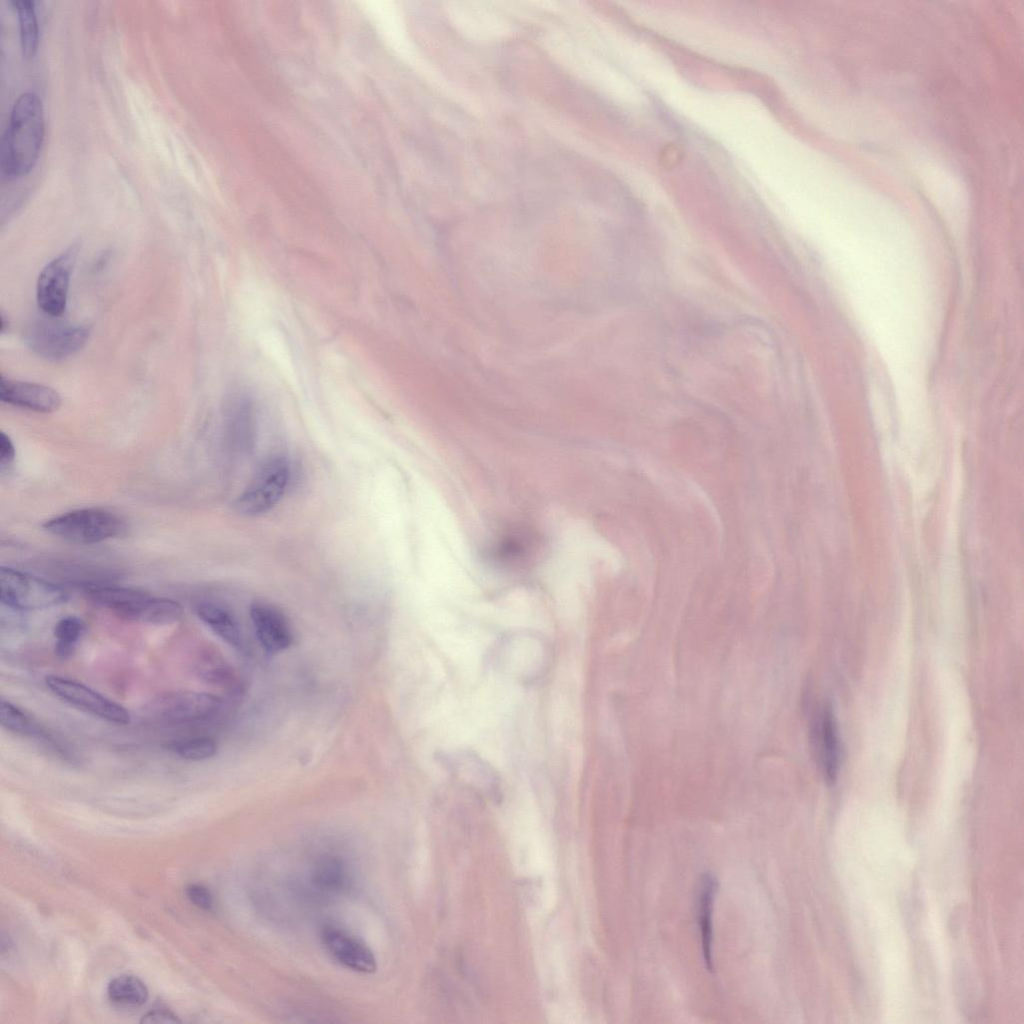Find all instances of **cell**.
Masks as SVG:
<instances>
[{"mask_svg":"<svg viewBox=\"0 0 1024 1024\" xmlns=\"http://www.w3.org/2000/svg\"><path fill=\"white\" fill-rule=\"evenodd\" d=\"M44 109L40 97L32 91L15 100L0 147L1 174L14 179L27 174L35 165L44 139Z\"/></svg>","mask_w":1024,"mask_h":1024,"instance_id":"obj_1","label":"cell"},{"mask_svg":"<svg viewBox=\"0 0 1024 1024\" xmlns=\"http://www.w3.org/2000/svg\"><path fill=\"white\" fill-rule=\"evenodd\" d=\"M553 660L552 642L532 631L505 633L492 643L485 658L492 671L526 686L541 682Z\"/></svg>","mask_w":1024,"mask_h":1024,"instance_id":"obj_2","label":"cell"},{"mask_svg":"<svg viewBox=\"0 0 1024 1024\" xmlns=\"http://www.w3.org/2000/svg\"><path fill=\"white\" fill-rule=\"evenodd\" d=\"M48 533L74 544H97L122 535L126 529L124 519L103 508L73 510L43 524Z\"/></svg>","mask_w":1024,"mask_h":1024,"instance_id":"obj_3","label":"cell"},{"mask_svg":"<svg viewBox=\"0 0 1024 1024\" xmlns=\"http://www.w3.org/2000/svg\"><path fill=\"white\" fill-rule=\"evenodd\" d=\"M291 467L284 456L264 461L250 482L233 503L234 510L245 517L263 515L281 500L289 485Z\"/></svg>","mask_w":1024,"mask_h":1024,"instance_id":"obj_4","label":"cell"},{"mask_svg":"<svg viewBox=\"0 0 1024 1024\" xmlns=\"http://www.w3.org/2000/svg\"><path fill=\"white\" fill-rule=\"evenodd\" d=\"M67 598V592L52 582L10 567L0 569V600L9 608L41 610L60 605Z\"/></svg>","mask_w":1024,"mask_h":1024,"instance_id":"obj_5","label":"cell"},{"mask_svg":"<svg viewBox=\"0 0 1024 1024\" xmlns=\"http://www.w3.org/2000/svg\"><path fill=\"white\" fill-rule=\"evenodd\" d=\"M220 699L198 691H172L158 695L143 709L148 720L168 725H181L205 720L220 707Z\"/></svg>","mask_w":1024,"mask_h":1024,"instance_id":"obj_6","label":"cell"},{"mask_svg":"<svg viewBox=\"0 0 1024 1024\" xmlns=\"http://www.w3.org/2000/svg\"><path fill=\"white\" fill-rule=\"evenodd\" d=\"M46 316L32 322L25 332V342L34 353L57 361L74 355L86 344L89 337L86 326Z\"/></svg>","mask_w":1024,"mask_h":1024,"instance_id":"obj_7","label":"cell"},{"mask_svg":"<svg viewBox=\"0 0 1024 1024\" xmlns=\"http://www.w3.org/2000/svg\"><path fill=\"white\" fill-rule=\"evenodd\" d=\"M44 681L57 698L93 717L115 725L130 723L124 706L82 682L60 675H47Z\"/></svg>","mask_w":1024,"mask_h":1024,"instance_id":"obj_8","label":"cell"},{"mask_svg":"<svg viewBox=\"0 0 1024 1024\" xmlns=\"http://www.w3.org/2000/svg\"><path fill=\"white\" fill-rule=\"evenodd\" d=\"M438 763L455 779L477 790L497 795L501 778L496 768L470 748H448L436 755Z\"/></svg>","mask_w":1024,"mask_h":1024,"instance_id":"obj_9","label":"cell"},{"mask_svg":"<svg viewBox=\"0 0 1024 1024\" xmlns=\"http://www.w3.org/2000/svg\"><path fill=\"white\" fill-rule=\"evenodd\" d=\"M76 249L70 248L51 260L40 272L36 297L38 306L48 316L59 317L65 310L70 275Z\"/></svg>","mask_w":1024,"mask_h":1024,"instance_id":"obj_10","label":"cell"},{"mask_svg":"<svg viewBox=\"0 0 1024 1024\" xmlns=\"http://www.w3.org/2000/svg\"><path fill=\"white\" fill-rule=\"evenodd\" d=\"M810 741L823 778L833 783L839 772L841 746L837 722L830 705H823L814 714L810 723Z\"/></svg>","mask_w":1024,"mask_h":1024,"instance_id":"obj_11","label":"cell"},{"mask_svg":"<svg viewBox=\"0 0 1024 1024\" xmlns=\"http://www.w3.org/2000/svg\"><path fill=\"white\" fill-rule=\"evenodd\" d=\"M256 636L268 654L287 649L292 643V632L286 616L277 607L254 602L249 610Z\"/></svg>","mask_w":1024,"mask_h":1024,"instance_id":"obj_12","label":"cell"},{"mask_svg":"<svg viewBox=\"0 0 1024 1024\" xmlns=\"http://www.w3.org/2000/svg\"><path fill=\"white\" fill-rule=\"evenodd\" d=\"M84 593L94 603L120 617L138 622L151 599V595L143 591L114 585H87Z\"/></svg>","mask_w":1024,"mask_h":1024,"instance_id":"obj_13","label":"cell"},{"mask_svg":"<svg viewBox=\"0 0 1024 1024\" xmlns=\"http://www.w3.org/2000/svg\"><path fill=\"white\" fill-rule=\"evenodd\" d=\"M327 951L345 967L361 973H373L376 959L370 948L346 932L328 926L321 933Z\"/></svg>","mask_w":1024,"mask_h":1024,"instance_id":"obj_14","label":"cell"},{"mask_svg":"<svg viewBox=\"0 0 1024 1024\" xmlns=\"http://www.w3.org/2000/svg\"><path fill=\"white\" fill-rule=\"evenodd\" d=\"M0 399L2 402L40 413L54 412L61 405L60 395L54 389L3 376L0 379Z\"/></svg>","mask_w":1024,"mask_h":1024,"instance_id":"obj_15","label":"cell"},{"mask_svg":"<svg viewBox=\"0 0 1024 1024\" xmlns=\"http://www.w3.org/2000/svg\"><path fill=\"white\" fill-rule=\"evenodd\" d=\"M198 618L227 644L240 648L242 634L237 618L225 603L213 599L199 601L195 606Z\"/></svg>","mask_w":1024,"mask_h":1024,"instance_id":"obj_16","label":"cell"},{"mask_svg":"<svg viewBox=\"0 0 1024 1024\" xmlns=\"http://www.w3.org/2000/svg\"><path fill=\"white\" fill-rule=\"evenodd\" d=\"M0 723L3 729L22 737L36 739L53 749L59 743L42 724L9 700L0 703Z\"/></svg>","mask_w":1024,"mask_h":1024,"instance_id":"obj_17","label":"cell"},{"mask_svg":"<svg viewBox=\"0 0 1024 1024\" xmlns=\"http://www.w3.org/2000/svg\"><path fill=\"white\" fill-rule=\"evenodd\" d=\"M715 888V879L707 874L702 878L698 896V924L703 958L707 970L711 972L714 969L712 959V910Z\"/></svg>","mask_w":1024,"mask_h":1024,"instance_id":"obj_18","label":"cell"},{"mask_svg":"<svg viewBox=\"0 0 1024 1024\" xmlns=\"http://www.w3.org/2000/svg\"><path fill=\"white\" fill-rule=\"evenodd\" d=\"M19 20L20 43L24 58L34 57L38 47V21L35 2L32 0H12Z\"/></svg>","mask_w":1024,"mask_h":1024,"instance_id":"obj_19","label":"cell"},{"mask_svg":"<svg viewBox=\"0 0 1024 1024\" xmlns=\"http://www.w3.org/2000/svg\"><path fill=\"white\" fill-rule=\"evenodd\" d=\"M109 999L119 1005L137 1007L148 998L145 983L134 975H121L110 981L107 988Z\"/></svg>","mask_w":1024,"mask_h":1024,"instance_id":"obj_20","label":"cell"},{"mask_svg":"<svg viewBox=\"0 0 1024 1024\" xmlns=\"http://www.w3.org/2000/svg\"><path fill=\"white\" fill-rule=\"evenodd\" d=\"M85 630L84 621L77 616L69 615L58 620L54 627L55 654L60 658L71 656L84 636Z\"/></svg>","mask_w":1024,"mask_h":1024,"instance_id":"obj_21","label":"cell"},{"mask_svg":"<svg viewBox=\"0 0 1024 1024\" xmlns=\"http://www.w3.org/2000/svg\"><path fill=\"white\" fill-rule=\"evenodd\" d=\"M165 747L187 761H203L217 753V744L209 736L187 737L168 742Z\"/></svg>","mask_w":1024,"mask_h":1024,"instance_id":"obj_22","label":"cell"},{"mask_svg":"<svg viewBox=\"0 0 1024 1024\" xmlns=\"http://www.w3.org/2000/svg\"><path fill=\"white\" fill-rule=\"evenodd\" d=\"M344 867L336 859H324L320 861L314 872L316 884L322 888L334 889L342 886L344 882Z\"/></svg>","mask_w":1024,"mask_h":1024,"instance_id":"obj_23","label":"cell"},{"mask_svg":"<svg viewBox=\"0 0 1024 1024\" xmlns=\"http://www.w3.org/2000/svg\"><path fill=\"white\" fill-rule=\"evenodd\" d=\"M188 899L198 908L210 911L213 908V896L210 890L201 884H190L186 887Z\"/></svg>","mask_w":1024,"mask_h":1024,"instance_id":"obj_24","label":"cell"},{"mask_svg":"<svg viewBox=\"0 0 1024 1024\" xmlns=\"http://www.w3.org/2000/svg\"><path fill=\"white\" fill-rule=\"evenodd\" d=\"M15 447L10 437L4 432L0 433V467L3 471L11 465L15 459Z\"/></svg>","mask_w":1024,"mask_h":1024,"instance_id":"obj_25","label":"cell"},{"mask_svg":"<svg viewBox=\"0 0 1024 1024\" xmlns=\"http://www.w3.org/2000/svg\"><path fill=\"white\" fill-rule=\"evenodd\" d=\"M179 1022L175 1014L169 1010L157 1009L149 1011L141 1019V1023H176Z\"/></svg>","mask_w":1024,"mask_h":1024,"instance_id":"obj_26","label":"cell"}]
</instances>
